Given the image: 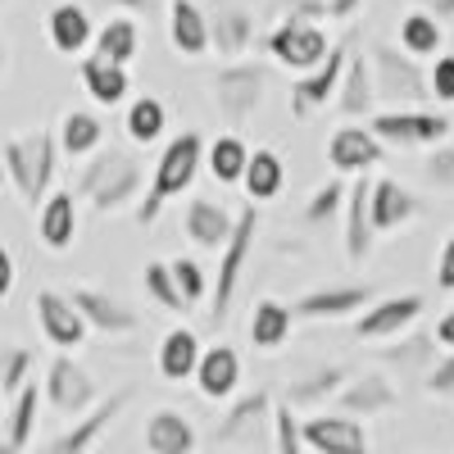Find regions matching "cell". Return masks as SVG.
<instances>
[{"mask_svg": "<svg viewBox=\"0 0 454 454\" xmlns=\"http://www.w3.org/2000/svg\"><path fill=\"white\" fill-rule=\"evenodd\" d=\"M168 46L186 59L209 55V27L196 0H168Z\"/></svg>", "mask_w": 454, "mask_h": 454, "instance_id": "30", "label": "cell"}, {"mask_svg": "<svg viewBox=\"0 0 454 454\" xmlns=\"http://www.w3.org/2000/svg\"><path fill=\"white\" fill-rule=\"evenodd\" d=\"M427 300L419 291H404V295H387V300H372L368 309H359L364 318L350 323L355 340H391V336H404L413 323L423 318Z\"/></svg>", "mask_w": 454, "mask_h": 454, "instance_id": "11", "label": "cell"}, {"mask_svg": "<svg viewBox=\"0 0 454 454\" xmlns=\"http://www.w3.org/2000/svg\"><path fill=\"white\" fill-rule=\"evenodd\" d=\"M432 340H436V346L441 350H454V305L436 318V332H432Z\"/></svg>", "mask_w": 454, "mask_h": 454, "instance_id": "53", "label": "cell"}, {"mask_svg": "<svg viewBox=\"0 0 454 454\" xmlns=\"http://www.w3.org/2000/svg\"><path fill=\"white\" fill-rule=\"evenodd\" d=\"M78 78H82V91H87L96 105H105V109L123 105L128 91H132L128 68H123V64H109V59H100V55H82Z\"/></svg>", "mask_w": 454, "mask_h": 454, "instance_id": "31", "label": "cell"}, {"mask_svg": "<svg viewBox=\"0 0 454 454\" xmlns=\"http://www.w3.org/2000/svg\"><path fill=\"white\" fill-rule=\"evenodd\" d=\"M168 273H173V282H177V291H182V300H186V309L200 305V300L209 295V278H205V269H200L196 259H173Z\"/></svg>", "mask_w": 454, "mask_h": 454, "instance_id": "45", "label": "cell"}, {"mask_svg": "<svg viewBox=\"0 0 454 454\" xmlns=\"http://www.w3.org/2000/svg\"><path fill=\"white\" fill-rule=\"evenodd\" d=\"M0 186H5V164H0Z\"/></svg>", "mask_w": 454, "mask_h": 454, "instance_id": "59", "label": "cell"}, {"mask_svg": "<svg viewBox=\"0 0 454 454\" xmlns=\"http://www.w3.org/2000/svg\"><path fill=\"white\" fill-rule=\"evenodd\" d=\"M273 445H278V454H305V441H300V419H295V409L286 400L273 404Z\"/></svg>", "mask_w": 454, "mask_h": 454, "instance_id": "46", "label": "cell"}, {"mask_svg": "<svg viewBox=\"0 0 454 454\" xmlns=\"http://www.w3.org/2000/svg\"><path fill=\"white\" fill-rule=\"evenodd\" d=\"M246 160H250V145L241 137H214V141H205V168L218 182H241Z\"/></svg>", "mask_w": 454, "mask_h": 454, "instance_id": "40", "label": "cell"}, {"mask_svg": "<svg viewBox=\"0 0 454 454\" xmlns=\"http://www.w3.org/2000/svg\"><path fill=\"white\" fill-rule=\"evenodd\" d=\"M205 27H209V51H218L223 59H241L254 46V14L232 0H214L205 10Z\"/></svg>", "mask_w": 454, "mask_h": 454, "instance_id": "18", "label": "cell"}, {"mask_svg": "<svg viewBox=\"0 0 454 454\" xmlns=\"http://www.w3.org/2000/svg\"><path fill=\"white\" fill-rule=\"evenodd\" d=\"M46 36L59 55H87L91 36H96V23L82 5H73V0H59V5L46 14Z\"/></svg>", "mask_w": 454, "mask_h": 454, "instance_id": "28", "label": "cell"}, {"mask_svg": "<svg viewBox=\"0 0 454 454\" xmlns=\"http://www.w3.org/2000/svg\"><path fill=\"white\" fill-rule=\"evenodd\" d=\"M200 336L192 332V327H173V332H164V340H160V377L164 382H186V377L196 372V364H200Z\"/></svg>", "mask_w": 454, "mask_h": 454, "instance_id": "34", "label": "cell"}, {"mask_svg": "<svg viewBox=\"0 0 454 454\" xmlns=\"http://www.w3.org/2000/svg\"><path fill=\"white\" fill-rule=\"evenodd\" d=\"M23 382H32V350L27 346H5L0 350V400L19 395Z\"/></svg>", "mask_w": 454, "mask_h": 454, "instance_id": "44", "label": "cell"}, {"mask_svg": "<svg viewBox=\"0 0 454 454\" xmlns=\"http://www.w3.org/2000/svg\"><path fill=\"white\" fill-rule=\"evenodd\" d=\"M0 454H19V450H14L10 441H0Z\"/></svg>", "mask_w": 454, "mask_h": 454, "instance_id": "58", "label": "cell"}, {"mask_svg": "<svg viewBox=\"0 0 454 454\" xmlns=\"http://www.w3.org/2000/svg\"><path fill=\"white\" fill-rule=\"evenodd\" d=\"M36 413H42V387L23 382L19 395H14V409H10V432H5V441H10L19 454H23V450L32 445V436H36Z\"/></svg>", "mask_w": 454, "mask_h": 454, "instance_id": "39", "label": "cell"}, {"mask_svg": "<svg viewBox=\"0 0 454 454\" xmlns=\"http://www.w3.org/2000/svg\"><path fill=\"white\" fill-rule=\"evenodd\" d=\"M200 168H205V137H200V132L173 137V141L164 145L155 173H150V192H145V196L137 200V209H132L137 227H155L168 200H177V196L192 192V182L200 177Z\"/></svg>", "mask_w": 454, "mask_h": 454, "instance_id": "1", "label": "cell"}, {"mask_svg": "<svg viewBox=\"0 0 454 454\" xmlns=\"http://www.w3.org/2000/svg\"><path fill=\"white\" fill-rule=\"evenodd\" d=\"M282 19H300V23H323V0H282Z\"/></svg>", "mask_w": 454, "mask_h": 454, "instance_id": "50", "label": "cell"}, {"mask_svg": "<svg viewBox=\"0 0 454 454\" xmlns=\"http://www.w3.org/2000/svg\"><path fill=\"white\" fill-rule=\"evenodd\" d=\"M269 64H259V59H246V64H223L214 78H209V96L218 105L223 119H232V123H246L250 114L263 105V91H269Z\"/></svg>", "mask_w": 454, "mask_h": 454, "instance_id": "6", "label": "cell"}, {"mask_svg": "<svg viewBox=\"0 0 454 454\" xmlns=\"http://www.w3.org/2000/svg\"><path fill=\"white\" fill-rule=\"evenodd\" d=\"M141 186H145V168L132 150L128 145H109V150L100 145L78 177V196H87L100 218H109V214L137 205Z\"/></svg>", "mask_w": 454, "mask_h": 454, "instance_id": "2", "label": "cell"}, {"mask_svg": "<svg viewBox=\"0 0 454 454\" xmlns=\"http://www.w3.org/2000/svg\"><path fill=\"white\" fill-rule=\"evenodd\" d=\"M0 5H5V0H0Z\"/></svg>", "mask_w": 454, "mask_h": 454, "instance_id": "60", "label": "cell"}, {"mask_svg": "<svg viewBox=\"0 0 454 454\" xmlns=\"http://www.w3.org/2000/svg\"><path fill=\"white\" fill-rule=\"evenodd\" d=\"M377 300V286L372 282H346V286H314L305 291L291 305L295 318H309V323H323V318H355L359 309H368Z\"/></svg>", "mask_w": 454, "mask_h": 454, "instance_id": "13", "label": "cell"}, {"mask_svg": "<svg viewBox=\"0 0 454 454\" xmlns=\"http://www.w3.org/2000/svg\"><path fill=\"white\" fill-rule=\"evenodd\" d=\"M168 128V105L160 96H137L123 114V132L132 145H155Z\"/></svg>", "mask_w": 454, "mask_h": 454, "instance_id": "38", "label": "cell"}, {"mask_svg": "<svg viewBox=\"0 0 454 454\" xmlns=\"http://www.w3.org/2000/svg\"><path fill=\"white\" fill-rule=\"evenodd\" d=\"M36 237L55 254H64L78 241V200H73V192H51L36 205Z\"/></svg>", "mask_w": 454, "mask_h": 454, "instance_id": "25", "label": "cell"}, {"mask_svg": "<svg viewBox=\"0 0 454 454\" xmlns=\"http://www.w3.org/2000/svg\"><path fill=\"white\" fill-rule=\"evenodd\" d=\"M10 291H14V254L0 246V300H5Z\"/></svg>", "mask_w": 454, "mask_h": 454, "instance_id": "54", "label": "cell"}, {"mask_svg": "<svg viewBox=\"0 0 454 454\" xmlns=\"http://www.w3.org/2000/svg\"><path fill=\"white\" fill-rule=\"evenodd\" d=\"M364 10V0H323V23H350Z\"/></svg>", "mask_w": 454, "mask_h": 454, "instance_id": "52", "label": "cell"}, {"mask_svg": "<svg viewBox=\"0 0 454 454\" xmlns=\"http://www.w3.org/2000/svg\"><path fill=\"white\" fill-rule=\"evenodd\" d=\"M141 282H145V295L155 300L160 309H168V314H186V300H182V291H177V282H173V273H168V263H164V259H150V263H145V273H141Z\"/></svg>", "mask_w": 454, "mask_h": 454, "instance_id": "42", "label": "cell"}, {"mask_svg": "<svg viewBox=\"0 0 454 454\" xmlns=\"http://www.w3.org/2000/svg\"><path fill=\"white\" fill-rule=\"evenodd\" d=\"M192 377L205 400H232L241 387V355L232 346H209V350H200V364Z\"/></svg>", "mask_w": 454, "mask_h": 454, "instance_id": "26", "label": "cell"}, {"mask_svg": "<svg viewBox=\"0 0 454 454\" xmlns=\"http://www.w3.org/2000/svg\"><path fill=\"white\" fill-rule=\"evenodd\" d=\"M42 395H46L59 413H68V419H82V413L96 404V377H91L78 359H73V355H55L51 368H46Z\"/></svg>", "mask_w": 454, "mask_h": 454, "instance_id": "12", "label": "cell"}, {"mask_svg": "<svg viewBox=\"0 0 454 454\" xmlns=\"http://www.w3.org/2000/svg\"><path fill=\"white\" fill-rule=\"evenodd\" d=\"M150 5H160V0H105V10H123V14H132V10H150Z\"/></svg>", "mask_w": 454, "mask_h": 454, "instance_id": "56", "label": "cell"}, {"mask_svg": "<svg viewBox=\"0 0 454 454\" xmlns=\"http://www.w3.org/2000/svg\"><path fill=\"white\" fill-rule=\"evenodd\" d=\"M400 51L409 59H436L445 51V23H436L423 10H409L400 19Z\"/></svg>", "mask_w": 454, "mask_h": 454, "instance_id": "37", "label": "cell"}, {"mask_svg": "<svg viewBox=\"0 0 454 454\" xmlns=\"http://www.w3.org/2000/svg\"><path fill=\"white\" fill-rule=\"evenodd\" d=\"M346 186H350V182H340V177L323 182L318 192L309 196V205H305V214H300V218H305L309 227H323V223H332V218L340 214V205H346Z\"/></svg>", "mask_w": 454, "mask_h": 454, "instance_id": "43", "label": "cell"}, {"mask_svg": "<svg viewBox=\"0 0 454 454\" xmlns=\"http://www.w3.org/2000/svg\"><path fill=\"white\" fill-rule=\"evenodd\" d=\"M419 5H423V14H432L436 23L454 19V0H419Z\"/></svg>", "mask_w": 454, "mask_h": 454, "instance_id": "55", "label": "cell"}, {"mask_svg": "<svg viewBox=\"0 0 454 454\" xmlns=\"http://www.w3.org/2000/svg\"><path fill=\"white\" fill-rule=\"evenodd\" d=\"M423 391L427 395H441V400H454V350L423 372Z\"/></svg>", "mask_w": 454, "mask_h": 454, "instance_id": "49", "label": "cell"}, {"mask_svg": "<svg viewBox=\"0 0 454 454\" xmlns=\"http://www.w3.org/2000/svg\"><path fill=\"white\" fill-rule=\"evenodd\" d=\"M5 68H10V46H5V36H0V78H5Z\"/></svg>", "mask_w": 454, "mask_h": 454, "instance_id": "57", "label": "cell"}, {"mask_svg": "<svg viewBox=\"0 0 454 454\" xmlns=\"http://www.w3.org/2000/svg\"><path fill=\"white\" fill-rule=\"evenodd\" d=\"M105 137H109V128H105L100 114H91V109H68L64 119H59L55 145H59V155H68V160H91L96 150L105 145Z\"/></svg>", "mask_w": 454, "mask_h": 454, "instance_id": "29", "label": "cell"}, {"mask_svg": "<svg viewBox=\"0 0 454 454\" xmlns=\"http://www.w3.org/2000/svg\"><path fill=\"white\" fill-rule=\"evenodd\" d=\"M132 404V387H119V391H109V400H96L78 423H73L68 432H59V436H51V441H42L32 454H91L96 450V441L119 423V413Z\"/></svg>", "mask_w": 454, "mask_h": 454, "instance_id": "9", "label": "cell"}, {"mask_svg": "<svg viewBox=\"0 0 454 454\" xmlns=\"http://www.w3.org/2000/svg\"><path fill=\"white\" fill-rule=\"evenodd\" d=\"M368 68H372V96H377V105L423 109V105L432 100V91H427V68H423L419 59H409L400 46L372 42Z\"/></svg>", "mask_w": 454, "mask_h": 454, "instance_id": "4", "label": "cell"}, {"mask_svg": "<svg viewBox=\"0 0 454 454\" xmlns=\"http://www.w3.org/2000/svg\"><path fill=\"white\" fill-rule=\"evenodd\" d=\"M423 177L436 186V192H454V141L432 145V155L423 164Z\"/></svg>", "mask_w": 454, "mask_h": 454, "instance_id": "47", "label": "cell"}, {"mask_svg": "<svg viewBox=\"0 0 454 454\" xmlns=\"http://www.w3.org/2000/svg\"><path fill=\"white\" fill-rule=\"evenodd\" d=\"M336 413H346V419H377V413H387L400 404V391L391 387L387 372H359V377H346V387H340L336 395Z\"/></svg>", "mask_w": 454, "mask_h": 454, "instance_id": "15", "label": "cell"}, {"mask_svg": "<svg viewBox=\"0 0 454 454\" xmlns=\"http://www.w3.org/2000/svg\"><path fill=\"white\" fill-rule=\"evenodd\" d=\"M232 223H237V214L227 209V205H218V200H209V196H192V200H186V209H182V232H186V241L200 246V250H209V254H218V250L227 246V237H232Z\"/></svg>", "mask_w": 454, "mask_h": 454, "instance_id": "20", "label": "cell"}, {"mask_svg": "<svg viewBox=\"0 0 454 454\" xmlns=\"http://www.w3.org/2000/svg\"><path fill=\"white\" fill-rule=\"evenodd\" d=\"M346 377H350V368H340V364H318L314 372L295 377V382L286 387V404H291V409L323 404V400H332L340 387H346Z\"/></svg>", "mask_w": 454, "mask_h": 454, "instance_id": "36", "label": "cell"}, {"mask_svg": "<svg viewBox=\"0 0 454 454\" xmlns=\"http://www.w3.org/2000/svg\"><path fill=\"white\" fill-rule=\"evenodd\" d=\"M427 91H432V100H441V105H454V55H436V64L427 68Z\"/></svg>", "mask_w": 454, "mask_h": 454, "instance_id": "48", "label": "cell"}, {"mask_svg": "<svg viewBox=\"0 0 454 454\" xmlns=\"http://www.w3.org/2000/svg\"><path fill=\"white\" fill-rule=\"evenodd\" d=\"M387 160V145L368 132V123H340L332 137H327V164L336 173H368Z\"/></svg>", "mask_w": 454, "mask_h": 454, "instance_id": "17", "label": "cell"}, {"mask_svg": "<svg viewBox=\"0 0 454 454\" xmlns=\"http://www.w3.org/2000/svg\"><path fill=\"white\" fill-rule=\"evenodd\" d=\"M305 454H368V427L346 413H314L309 423H300Z\"/></svg>", "mask_w": 454, "mask_h": 454, "instance_id": "14", "label": "cell"}, {"mask_svg": "<svg viewBox=\"0 0 454 454\" xmlns=\"http://www.w3.org/2000/svg\"><path fill=\"white\" fill-rule=\"evenodd\" d=\"M368 173H359L350 186H346V205H340V218H346V259L359 263L372 254V241H377V232H372V218H368Z\"/></svg>", "mask_w": 454, "mask_h": 454, "instance_id": "24", "label": "cell"}, {"mask_svg": "<svg viewBox=\"0 0 454 454\" xmlns=\"http://www.w3.org/2000/svg\"><path fill=\"white\" fill-rule=\"evenodd\" d=\"M263 427H273V395L269 391H250L237 404H227L223 423L214 427V445H241V441H259Z\"/></svg>", "mask_w": 454, "mask_h": 454, "instance_id": "19", "label": "cell"}, {"mask_svg": "<svg viewBox=\"0 0 454 454\" xmlns=\"http://www.w3.org/2000/svg\"><path fill=\"white\" fill-rule=\"evenodd\" d=\"M145 450L150 454H196L200 450V432L196 423L177 409H155L145 419Z\"/></svg>", "mask_w": 454, "mask_h": 454, "instance_id": "27", "label": "cell"}, {"mask_svg": "<svg viewBox=\"0 0 454 454\" xmlns=\"http://www.w3.org/2000/svg\"><path fill=\"white\" fill-rule=\"evenodd\" d=\"M368 132L382 145H409V150L427 145L432 150V145L450 141L454 123H450V114H441V109H377L368 119Z\"/></svg>", "mask_w": 454, "mask_h": 454, "instance_id": "7", "label": "cell"}, {"mask_svg": "<svg viewBox=\"0 0 454 454\" xmlns=\"http://www.w3.org/2000/svg\"><path fill=\"white\" fill-rule=\"evenodd\" d=\"M241 186H246V196L250 205H263V200H278L282 196V186H286V164L278 150H250V160H246V173H241Z\"/></svg>", "mask_w": 454, "mask_h": 454, "instance_id": "33", "label": "cell"}, {"mask_svg": "<svg viewBox=\"0 0 454 454\" xmlns=\"http://www.w3.org/2000/svg\"><path fill=\"white\" fill-rule=\"evenodd\" d=\"M263 51H269L273 64L291 68L295 78L323 64V55L332 51V36L323 23H300V19H282L269 36H263Z\"/></svg>", "mask_w": 454, "mask_h": 454, "instance_id": "8", "label": "cell"}, {"mask_svg": "<svg viewBox=\"0 0 454 454\" xmlns=\"http://www.w3.org/2000/svg\"><path fill=\"white\" fill-rule=\"evenodd\" d=\"M368 218H372V232H400L404 223L419 218V200L395 177H377L368 182Z\"/></svg>", "mask_w": 454, "mask_h": 454, "instance_id": "23", "label": "cell"}, {"mask_svg": "<svg viewBox=\"0 0 454 454\" xmlns=\"http://www.w3.org/2000/svg\"><path fill=\"white\" fill-rule=\"evenodd\" d=\"M36 323H42V332H46V340L55 350H78L82 340H87V323H82V314L68 305V295L64 291H36Z\"/></svg>", "mask_w": 454, "mask_h": 454, "instance_id": "21", "label": "cell"}, {"mask_svg": "<svg viewBox=\"0 0 454 454\" xmlns=\"http://www.w3.org/2000/svg\"><path fill=\"white\" fill-rule=\"evenodd\" d=\"M336 109L346 114L350 123H364L377 114V96H372V68H368V55L364 51H350L346 68H340V82H336Z\"/></svg>", "mask_w": 454, "mask_h": 454, "instance_id": "22", "label": "cell"}, {"mask_svg": "<svg viewBox=\"0 0 454 454\" xmlns=\"http://www.w3.org/2000/svg\"><path fill=\"white\" fill-rule=\"evenodd\" d=\"M254 237H259V209H241L237 223H232V237L218 250V278L209 282V318L223 323L232 314V300H237V286H241V273L254 254Z\"/></svg>", "mask_w": 454, "mask_h": 454, "instance_id": "5", "label": "cell"}, {"mask_svg": "<svg viewBox=\"0 0 454 454\" xmlns=\"http://www.w3.org/2000/svg\"><path fill=\"white\" fill-rule=\"evenodd\" d=\"M68 305L82 314L87 332H105V336H132L141 327V318L123 305V300H114L109 291H96V286H73L64 291Z\"/></svg>", "mask_w": 454, "mask_h": 454, "instance_id": "16", "label": "cell"}, {"mask_svg": "<svg viewBox=\"0 0 454 454\" xmlns=\"http://www.w3.org/2000/svg\"><path fill=\"white\" fill-rule=\"evenodd\" d=\"M350 51H355V42H332V51L323 55V64H318V68H309V73H300V78L291 82V119H295V123L314 119V114L336 96L340 68H346Z\"/></svg>", "mask_w": 454, "mask_h": 454, "instance_id": "10", "label": "cell"}, {"mask_svg": "<svg viewBox=\"0 0 454 454\" xmlns=\"http://www.w3.org/2000/svg\"><path fill=\"white\" fill-rule=\"evenodd\" d=\"M0 164H5V182L23 196V205H42L51 196V182H55V164H59V145L55 132L36 128V132H19L0 145Z\"/></svg>", "mask_w": 454, "mask_h": 454, "instance_id": "3", "label": "cell"}, {"mask_svg": "<svg viewBox=\"0 0 454 454\" xmlns=\"http://www.w3.org/2000/svg\"><path fill=\"white\" fill-rule=\"evenodd\" d=\"M436 286L441 291H454V232L445 237V246L436 254Z\"/></svg>", "mask_w": 454, "mask_h": 454, "instance_id": "51", "label": "cell"}, {"mask_svg": "<svg viewBox=\"0 0 454 454\" xmlns=\"http://www.w3.org/2000/svg\"><path fill=\"white\" fill-rule=\"evenodd\" d=\"M432 350H436L432 332H413V327H409V336H404V340L391 336L387 346L377 350V359L391 364V368H432Z\"/></svg>", "mask_w": 454, "mask_h": 454, "instance_id": "41", "label": "cell"}, {"mask_svg": "<svg viewBox=\"0 0 454 454\" xmlns=\"http://www.w3.org/2000/svg\"><path fill=\"white\" fill-rule=\"evenodd\" d=\"M137 51H141V27H137L128 14L105 19V23L96 27V36H91V55H100V59H109V64H123V68H128V59H137Z\"/></svg>", "mask_w": 454, "mask_h": 454, "instance_id": "35", "label": "cell"}, {"mask_svg": "<svg viewBox=\"0 0 454 454\" xmlns=\"http://www.w3.org/2000/svg\"><path fill=\"white\" fill-rule=\"evenodd\" d=\"M291 327H295L291 305H282V300H273V295H263V300H254V309H250L246 336H250L254 350H282L286 340H291Z\"/></svg>", "mask_w": 454, "mask_h": 454, "instance_id": "32", "label": "cell"}]
</instances>
